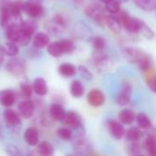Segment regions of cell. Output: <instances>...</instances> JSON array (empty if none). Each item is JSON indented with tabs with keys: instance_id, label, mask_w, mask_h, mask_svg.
<instances>
[{
	"instance_id": "1",
	"label": "cell",
	"mask_w": 156,
	"mask_h": 156,
	"mask_svg": "<svg viewBox=\"0 0 156 156\" xmlns=\"http://www.w3.org/2000/svg\"><path fill=\"white\" fill-rule=\"evenodd\" d=\"M124 55L130 62L135 63L140 69L146 70L151 67V60L149 56L139 48H128L124 50Z\"/></svg>"
},
{
	"instance_id": "2",
	"label": "cell",
	"mask_w": 156,
	"mask_h": 156,
	"mask_svg": "<svg viewBox=\"0 0 156 156\" xmlns=\"http://www.w3.org/2000/svg\"><path fill=\"white\" fill-rule=\"evenodd\" d=\"M43 0H27L23 4V10L32 17H37L43 13Z\"/></svg>"
},
{
	"instance_id": "3",
	"label": "cell",
	"mask_w": 156,
	"mask_h": 156,
	"mask_svg": "<svg viewBox=\"0 0 156 156\" xmlns=\"http://www.w3.org/2000/svg\"><path fill=\"white\" fill-rule=\"evenodd\" d=\"M120 20L124 28L130 33H137L140 28V20L123 12L120 16Z\"/></svg>"
},
{
	"instance_id": "4",
	"label": "cell",
	"mask_w": 156,
	"mask_h": 156,
	"mask_svg": "<svg viewBox=\"0 0 156 156\" xmlns=\"http://www.w3.org/2000/svg\"><path fill=\"white\" fill-rule=\"evenodd\" d=\"M66 24L67 22L64 16L60 15H57L47 23L46 27L50 33L56 35L58 33H62V31L66 28V26H67Z\"/></svg>"
},
{
	"instance_id": "5",
	"label": "cell",
	"mask_w": 156,
	"mask_h": 156,
	"mask_svg": "<svg viewBox=\"0 0 156 156\" xmlns=\"http://www.w3.org/2000/svg\"><path fill=\"white\" fill-rule=\"evenodd\" d=\"M6 69L15 76H21L26 72V64L23 60L13 58L8 60L5 66Z\"/></svg>"
},
{
	"instance_id": "6",
	"label": "cell",
	"mask_w": 156,
	"mask_h": 156,
	"mask_svg": "<svg viewBox=\"0 0 156 156\" xmlns=\"http://www.w3.org/2000/svg\"><path fill=\"white\" fill-rule=\"evenodd\" d=\"M87 101L91 107H94V108L101 107L105 102V95L100 90H97V89L91 90L88 93Z\"/></svg>"
},
{
	"instance_id": "7",
	"label": "cell",
	"mask_w": 156,
	"mask_h": 156,
	"mask_svg": "<svg viewBox=\"0 0 156 156\" xmlns=\"http://www.w3.org/2000/svg\"><path fill=\"white\" fill-rule=\"evenodd\" d=\"M62 122L67 127H69L72 129H77L82 126V121H81L80 116L74 112H66V115L63 118Z\"/></svg>"
},
{
	"instance_id": "8",
	"label": "cell",
	"mask_w": 156,
	"mask_h": 156,
	"mask_svg": "<svg viewBox=\"0 0 156 156\" xmlns=\"http://www.w3.org/2000/svg\"><path fill=\"white\" fill-rule=\"evenodd\" d=\"M34 110H35L34 103L28 100L21 101L17 105V112H18L19 116H21L22 118H25V119H28V118L32 117V115L34 113Z\"/></svg>"
},
{
	"instance_id": "9",
	"label": "cell",
	"mask_w": 156,
	"mask_h": 156,
	"mask_svg": "<svg viewBox=\"0 0 156 156\" xmlns=\"http://www.w3.org/2000/svg\"><path fill=\"white\" fill-rule=\"evenodd\" d=\"M85 13L88 16H90V18L98 21V22H101V21H105V16L103 14V10L100 5H90L89 6L86 7L85 9Z\"/></svg>"
},
{
	"instance_id": "10",
	"label": "cell",
	"mask_w": 156,
	"mask_h": 156,
	"mask_svg": "<svg viewBox=\"0 0 156 156\" xmlns=\"http://www.w3.org/2000/svg\"><path fill=\"white\" fill-rule=\"evenodd\" d=\"M3 117H4L5 123L11 127H16L21 123L19 114H17L15 111L11 109L5 110L3 113Z\"/></svg>"
},
{
	"instance_id": "11",
	"label": "cell",
	"mask_w": 156,
	"mask_h": 156,
	"mask_svg": "<svg viewBox=\"0 0 156 156\" xmlns=\"http://www.w3.org/2000/svg\"><path fill=\"white\" fill-rule=\"evenodd\" d=\"M131 96H132V87L130 86V84L126 83L123 86L122 90L118 93L116 101L121 106L127 105L131 101Z\"/></svg>"
},
{
	"instance_id": "12",
	"label": "cell",
	"mask_w": 156,
	"mask_h": 156,
	"mask_svg": "<svg viewBox=\"0 0 156 156\" xmlns=\"http://www.w3.org/2000/svg\"><path fill=\"white\" fill-rule=\"evenodd\" d=\"M108 127L111 134L117 140L122 139L125 135V130L122 123L116 121H110L108 122Z\"/></svg>"
},
{
	"instance_id": "13",
	"label": "cell",
	"mask_w": 156,
	"mask_h": 156,
	"mask_svg": "<svg viewBox=\"0 0 156 156\" xmlns=\"http://www.w3.org/2000/svg\"><path fill=\"white\" fill-rule=\"evenodd\" d=\"M16 101L15 93L10 90H4L0 92V103L4 107H11Z\"/></svg>"
},
{
	"instance_id": "14",
	"label": "cell",
	"mask_w": 156,
	"mask_h": 156,
	"mask_svg": "<svg viewBox=\"0 0 156 156\" xmlns=\"http://www.w3.org/2000/svg\"><path fill=\"white\" fill-rule=\"evenodd\" d=\"M105 24L110 28V30L115 34H119L122 30V22L120 18L114 16H105Z\"/></svg>"
},
{
	"instance_id": "15",
	"label": "cell",
	"mask_w": 156,
	"mask_h": 156,
	"mask_svg": "<svg viewBox=\"0 0 156 156\" xmlns=\"http://www.w3.org/2000/svg\"><path fill=\"white\" fill-rule=\"evenodd\" d=\"M75 153L78 154H89L91 151V146L84 138H80L75 141L74 144Z\"/></svg>"
},
{
	"instance_id": "16",
	"label": "cell",
	"mask_w": 156,
	"mask_h": 156,
	"mask_svg": "<svg viewBox=\"0 0 156 156\" xmlns=\"http://www.w3.org/2000/svg\"><path fill=\"white\" fill-rule=\"evenodd\" d=\"M24 138H25L26 143L29 146H36L38 144V133L36 128L34 127H30L26 130Z\"/></svg>"
},
{
	"instance_id": "17",
	"label": "cell",
	"mask_w": 156,
	"mask_h": 156,
	"mask_svg": "<svg viewBox=\"0 0 156 156\" xmlns=\"http://www.w3.org/2000/svg\"><path fill=\"white\" fill-rule=\"evenodd\" d=\"M119 120L122 124H131L136 120V115L134 112L131 109H123L120 112L119 115Z\"/></svg>"
},
{
	"instance_id": "18",
	"label": "cell",
	"mask_w": 156,
	"mask_h": 156,
	"mask_svg": "<svg viewBox=\"0 0 156 156\" xmlns=\"http://www.w3.org/2000/svg\"><path fill=\"white\" fill-rule=\"evenodd\" d=\"M33 90L38 96H44L48 93L47 81L43 78H37L33 83Z\"/></svg>"
},
{
	"instance_id": "19",
	"label": "cell",
	"mask_w": 156,
	"mask_h": 156,
	"mask_svg": "<svg viewBox=\"0 0 156 156\" xmlns=\"http://www.w3.org/2000/svg\"><path fill=\"white\" fill-rule=\"evenodd\" d=\"M49 44V36L46 33L39 32L36 34L33 39V47L36 48H42Z\"/></svg>"
},
{
	"instance_id": "20",
	"label": "cell",
	"mask_w": 156,
	"mask_h": 156,
	"mask_svg": "<svg viewBox=\"0 0 156 156\" xmlns=\"http://www.w3.org/2000/svg\"><path fill=\"white\" fill-rule=\"evenodd\" d=\"M20 35V24H13L6 27V37L9 41L17 44Z\"/></svg>"
},
{
	"instance_id": "21",
	"label": "cell",
	"mask_w": 156,
	"mask_h": 156,
	"mask_svg": "<svg viewBox=\"0 0 156 156\" xmlns=\"http://www.w3.org/2000/svg\"><path fill=\"white\" fill-rule=\"evenodd\" d=\"M47 50H48V53L54 58H58L64 54V49H63L60 40L49 43L48 45Z\"/></svg>"
},
{
	"instance_id": "22",
	"label": "cell",
	"mask_w": 156,
	"mask_h": 156,
	"mask_svg": "<svg viewBox=\"0 0 156 156\" xmlns=\"http://www.w3.org/2000/svg\"><path fill=\"white\" fill-rule=\"evenodd\" d=\"M144 71H145V80L147 85L154 93H156V70L154 68L150 67Z\"/></svg>"
},
{
	"instance_id": "23",
	"label": "cell",
	"mask_w": 156,
	"mask_h": 156,
	"mask_svg": "<svg viewBox=\"0 0 156 156\" xmlns=\"http://www.w3.org/2000/svg\"><path fill=\"white\" fill-rule=\"evenodd\" d=\"M49 112H50L51 117L56 121H62L66 115V112L63 109V107L57 103H54L50 106Z\"/></svg>"
},
{
	"instance_id": "24",
	"label": "cell",
	"mask_w": 156,
	"mask_h": 156,
	"mask_svg": "<svg viewBox=\"0 0 156 156\" xmlns=\"http://www.w3.org/2000/svg\"><path fill=\"white\" fill-rule=\"evenodd\" d=\"M84 86L80 80H73L69 87L70 94L75 98H80L84 94Z\"/></svg>"
},
{
	"instance_id": "25",
	"label": "cell",
	"mask_w": 156,
	"mask_h": 156,
	"mask_svg": "<svg viewBox=\"0 0 156 156\" xmlns=\"http://www.w3.org/2000/svg\"><path fill=\"white\" fill-rule=\"evenodd\" d=\"M77 69L74 65L70 63H63L58 67V72L66 78L73 77L76 74Z\"/></svg>"
},
{
	"instance_id": "26",
	"label": "cell",
	"mask_w": 156,
	"mask_h": 156,
	"mask_svg": "<svg viewBox=\"0 0 156 156\" xmlns=\"http://www.w3.org/2000/svg\"><path fill=\"white\" fill-rule=\"evenodd\" d=\"M2 50L4 52V55L9 56V57H15L18 54V47L16 45V43L12 42V41H8L6 43H5L2 46Z\"/></svg>"
},
{
	"instance_id": "27",
	"label": "cell",
	"mask_w": 156,
	"mask_h": 156,
	"mask_svg": "<svg viewBox=\"0 0 156 156\" xmlns=\"http://www.w3.org/2000/svg\"><path fill=\"white\" fill-rule=\"evenodd\" d=\"M37 151L41 155H52L54 154V147L50 143L43 141L40 144H37Z\"/></svg>"
},
{
	"instance_id": "28",
	"label": "cell",
	"mask_w": 156,
	"mask_h": 156,
	"mask_svg": "<svg viewBox=\"0 0 156 156\" xmlns=\"http://www.w3.org/2000/svg\"><path fill=\"white\" fill-rule=\"evenodd\" d=\"M133 2L144 11H152L155 8L156 0H133Z\"/></svg>"
},
{
	"instance_id": "29",
	"label": "cell",
	"mask_w": 156,
	"mask_h": 156,
	"mask_svg": "<svg viewBox=\"0 0 156 156\" xmlns=\"http://www.w3.org/2000/svg\"><path fill=\"white\" fill-rule=\"evenodd\" d=\"M136 121H137L138 126L142 129L147 130V129H150L152 127L151 120L145 113H143V112L139 113L136 116Z\"/></svg>"
},
{
	"instance_id": "30",
	"label": "cell",
	"mask_w": 156,
	"mask_h": 156,
	"mask_svg": "<svg viewBox=\"0 0 156 156\" xmlns=\"http://www.w3.org/2000/svg\"><path fill=\"white\" fill-rule=\"evenodd\" d=\"M145 149L148 154L152 156H156V138L154 135H149L144 143Z\"/></svg>"
},
{
	"instance_id": "31",
	"label": "cell",
	"mask_w": 156,
	"mask_h": 156,
	"mask_svg": "<svg viewBox=\"0 0 156 156\" xmlns=\"http://www.w3.org/2000/svg\"><path fill=\"white\" fill-rule=\"evenodd\" d=\"M139 32L147 39H153L155 37V34L154 32V30L143 20H140V28H139Z\"/></svg>"
},
{
	"instance_id": "32",
	"label": "cell",
	"mask_w": 156,
	"mask_h": 156,
	"mask_svg": "<svg viewBox=\"0 0 156 156\" xmlns=\"http://www.w3.org/2000/svg\"><path fill=\"white\" fill-rule=\"evenodd\" d=\"M125 136L128 142H139L143 136V133H141L139 129L132 128V129H129L125 133Z\"/></svg>"
},
{
	"instance_id": "33",
	"label": "cell",
	"mask_w": 156,
	"mask_h": 156,
	"mask_svg": "<svg viewBox=\"0 0 156 156\" xmlns=\"http://www.w3.org/2000/svg\"><path fill=\"white\" fill-rule=\"evenodd\" d=\"M78 29L77 31H80V32H77V36L82 39H89L91 37V29L84 23H80V26H77Z\"/></svg>"
},
{
	"instance_id": "34",
	"label": "cell",
	"mask_w": 156,
	"mask_h": 156,
	"mask_svg": "<svg viewBox=\"0 0 156 156\" xmlns=\"http://www.w3.org/2000/svg\"><path fill=\"white\" fill-rule=\"evenodd\" d=\"M105 7L111 14H117L121 10V1L120 0H109L105 3Z\"/></svg>"
},
{
	"instance_id": "35",
	"label": "cell",
	"mask_w": 156,
	"mask_h": 156,
	"mask_svg": "<svg viewBox=\"0 0 156 156\" xmlns=\"http://www.w3.org/2000/svg\"><path fill=\"white\" fill-rule=\"evenodd\" d=\"M57 134L60 139L65 140V141H69V140L72 139V137H73V133H72L71 129L68 128V127L59 128L57 131Z\"/></svg>"
},
{
	"instance_id": "36",
	"label": "cell",
	"mask_w": 156,
	"mask_h": 156,
	"mask_svg": "<svg viewBox=\"0 0 156 156\" xmlns=\"http://www.w3.org/2000/svg\"><path fill=\"white\" fill-rule=\"evenodd\" d=\"M78 72L80 73L81 78H83L86 80H90L92 79V73L85 66H82V65L79 66L78 67Z\"/></svg>"
},
{
	"instance_id": "37",
	"label": "cell",
	"mask_w": 156,
	"mask_h": 156,
	"mask_svg": "<svg viewBox=\"0 0 156 156\" xmlns=\"http://www.w3.org/2000/svg\"><path fill=\"white\" fill-rule=\"evenodd\" d=\"M61 42V45L63 47V49H64V53H71L74 51L75 49V45L74 43L71 41V40H69V39H62L60 40Z\"/></svg>"
},
{
	"instance_id": "38",
	"label": "cell",
	"mask_w": 156,
	"mask_h": 156,
	"mask_svg": "<svg viewBox=\"0 0 156 156\" xmlns=\"http://www.w3.org/2000/svg\"><path fill=\"white\" fill-rule=\"evenodd\" d=\"M92 44L97 51H101L105 47V40L101 37H95L92 40Z\"/></svg>"
},
{
	"instance_id": "39",
	"label": "cell",
	"mask_w": 156,
	"mask_h": 156,
	"mask_svg": "<svg viewBox=\"0 0 156 156\" xmlns=\"http://www.w3.org/2000/svg\"><path fill=\"white\" fill-rule=\"evenodd\" d=\"M128 149H129V153L131 154H141V147L138 144V142H130Z\"/></svg>"
},
{
	"instance_id": "40",
	"label": "cell",
	"mask_w": 156,
	"mask_h": 156,
	"mask_svg": "<svg viewBox=\"0 0 156 156\" xmlns=\"http://www.w3.org/2000/svg\"><path fill=\"white\" fill-rule=\"evenodd\" d=\"M33 88L29 85V84H23L21 86V92H22V95L25 97V98H29L33 92Z\"/></svg>"
},
{
	"instance_id": "41",
	"label": "cell",
	"mask_w": 156,
	"mask_h": 156,
	"mask_svg": "<svg viewBox=\"0 0 156 156\" xmlns=\"http://www.w3.org/2000/svg\"><path fill=\"white\" fill-rule=\"evenodd\" d=\"M3 59H4V52L2 50V47L0 46V64L3 62Z\"/></svg>"
},
{
	"instance_id": "42",
	"label": "cell",
	"mask_w": 156,
	"mask_h": 156,
	"mask_svg": "<svg viewBox=\"0 0 156 156\" xmlns=\"http://www.w3.org/2000/svg\"><path fill=\"white\" fill-rule=\"evenodd\" d=\"M101 2H103V3H106V2H108L109 0H101Z\"/></svg>"
},
{
	"instance_id": "43",
	"label": "cell",
	"mask_w": 156,
	"mask_h": 156,
	"mask_svg": "<svg viewBox=\"0 0 156 156\" xmlns=\"http://www.w3.org/2000/svg\"><path fill=\"white\" fill-rule=\"evenodd\" d=\"M155 9H156V5H155Z\"/></svg>"
}]
</instances>
